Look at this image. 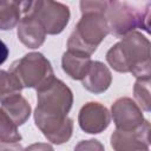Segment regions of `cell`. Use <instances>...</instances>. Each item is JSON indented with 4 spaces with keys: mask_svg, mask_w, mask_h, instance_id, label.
Here are the masks:
<instances>
[{
    "mask_svg": "<svg viewBox=\"0 0 151 151\" xmlns=\"http://www.w3.org/2000/svg\"><path fill=\"white\" fill-rule=\"evenodd\" d=\"M74 151H105V149H104V145L99 140L90 139V140L79 142L76 145Z\"/></svg>",
    "mask_w": 151,
    "mask_h": 151,
    "instance_id": "20",
    "label": "cell"
},
{
    "mask_svg": "<svg viewBox=\"0 0 151 151\" xmlns=\"http://www.w3.org/2000/svg\"><path fill=\"white\" fill-rule=\"evenodd\" d=\"M8 53H9L8 47H7L6 44L0 39V65H2V64L6 61V59H7V57H8Z\"/></svg>",
    "mask_w": 151,
    "mask_h": 151,
    "instance_id": "23",
    "label": "cell"
},
{
    "mask_svg": "<svg viewBox=\"0 0 151 151\" xmlns=\"http://www.w3.org/2000/svg\"><path fill=\"white\" fill-rule=\"evenodd\" d=\"M110 66L122 73H132L137 79H150V41L139 32H131L106 53Z\"/></svg>",
    "mask_w": 151,
    "mask_h": 151,
    "instance_id": "1",
    "label": "cell"
},
{
    "mask_svg": "<svg viewBox=\"0 0 151 151\" xmlns=\"http://www.w3.org/2000/svg\"><path fill=\"white\" fill-rule=\"evenodd\" d=\"M110 122L111 116L109 110L96 101L85 104L78 116L79 126L86 133H100L109 126Z\"/></svg>",
    "mask_w": 151,
    "mask_h": 151,
    "instance_id": "10",
    "label": "cell"
},
{
    "mask_svg": "<svg viewBox=\"0 0 151 151\" xmlns=\"http://www.w3.org/2000/svg\"><path fill=\"white\" fill-rule=\"evenodd\" d=\"M113 123L117 130L133 131L144 123V116L140 107L131 98L124 97L117 99L111 107Z\"/></svg>",
    "mask_w": 151,
    "mask_h": 151,
    "instance_id": "8",
    "label": "cell"
},
{
    "mask_svg": "<svg viewBox=\"0 0 151 151\" xmlns=\"http://www.w3.org/2000/svg\"><path fill=\"white\" fill-rule=\"evenodd\" d=\"M22 13L33 14L42 25L47 34H59L70 20L66 5L55 1H22Z\"/></svg>",
    "mask_w": 151,
    "mask_h": 151,
    "instance_id": "6",
    "label": "cell"
},
{
    "mask_svg": "<svg viewBox=\"0 0 151 151\" xmlns=\"http://www.w3.org/2000/svg\"><path fill=\"white\" fill-rule=\"evenodd\" d=\"M24 151H54V150L47 143H35V144L27 146Z\"/></svg>",
    "mask_w": 151,
    "mask_h": 151,
    "instance_id": "21",
    "label": "cell"
},
{
    "mask_svg": "<svg viewBox=\"0 0 151 151\" xmlns=\"http://www.w3.org/2000/svg\"><path fill=\"white\" fill-rule=\"evenodd\" d=\"M0 151H24V150L19 142L17 143H1L0 142Z\"/></svg>",
    "mask_w": 151,
    "mask_h": 151,
    "instance_id": "22",
    "label": "cell"
},
{
    "mask_svg": "<svg viewBox=\"0 0 151 151\" xmlns=\"http://www.w3.org/2000/svg\"><path fill=\"white\" fill-rule=\"evenodd\" d=\"M150 6L149 2L145 9H137L126 1H109L104 14L109 32L116 38H124L137 27L150 32Z\"/></svg>",
    "mask_w": 151,
    "mask_h": 151,
    "instance_id": "3",
    "label": "cell"
},
{
    "mask_svg": "<svg viewBox=\"0 0 151 151\" xmlns=\"http://www.w3.org/2000/svg\"><path fill=\"white\" fill-rule=\"evenodd\" d=\"M9 72L15 76L22 87L37 90L46 86L55 78L51 63L39 52L27 53L21 59L14 61Z\"/></svg>",
    "mask_w": 151,
    "mask_h": 151,
    "instance_id": "4",
    "label": "cell"
},
{
    "mask_svg": "<svg viewBox=\"0 0 151 151\" xmlns=\"http://www.w3.org/2000/svg\"><path fill=\"white\" fill-rule=\"evenodd\" d=\"M109 33L110 32L104 13H83L80 20L67 40V51L90 57Z\"/></svg>",
    "mask_w": 151,
    "mask_h": 151,
    "instance_id": "2",
    "label": "cell"
},
{
    "mask_svg": "<svg viewBox=\"0 0 151 151\" xmlns=\"http://www.w3.org/2000/svg\"><path fill=\"white\" fill-rule=\"evenodd\" d=\"M21 140V134L18 126L0 107V142L1 143H17Z\"/></svg>",
    "mask_w": 151,
    "mask_h": 151,
    "instance_id": "17",
    "label": "cell"
},
{
    "mask_svg": "<svg viewBox=\"0 0 151 151\" xmlns=\"http://www.w3.org/2000/svg\"><path fill=\"white\" fill-rule=\"evenodd\" d=\"M107 2L109 1H81L80 9H81V13L100 12L105 14V11L107 8Z\"/></svg>",
    "mask_w": 151,
    "mask_h": 151,
    "instance_id": "19",
    "label": "cell"
},
{
    "mask_svg": "<svg viewBox=\"0 0 151 151\" xmlns=\"http://www.w3.org/2000/svg\"><path fill=\"white\" fill-rule=\"evenodd\" d=\"M1 109L17 126L25 124L31 116V105L20 93L2 101Z\"/></svg>",
    "mask_w": 151,
    "mask_h": 151,
    "instance_id": "14",
    "label": "cell"
},
{
    "mask_svg": "<svg viewBox=\"0 0 151 151\" xmlns=\"http://www.w3.org/2000/svg\"><path fill=\"white\" fill-rule=\"evenodd\" d=\"M37 100L35 111L51 116L67 117L73 104V93L61 80L54 78L46 86L37 90Z\"/></svg>",
    "mask_w": 151,
    "mask_h": 151,
    "instance_id": "5",
    "label": "cell"
},
{
    "mask_svg": "<svg viewBox=\"0 0 151 151\" xmlns=\"http://www.w3.org/2000/svg\"><path fill=\"white\" fill-rule=\"evenodd\" d=\"M149 133L147 120L133 131L116 130L111 136V146L114 151H149Z\"/></svg>",
    "mask_w": 151,
    "mask_h": 151,
    "instance_id": "9",
    "label": "cell"
},
{
    "mask_svg": "<svg viewBox=\"0 0 151 151\" xmlns=\"http://www.w3.org/2000/svg\"><path fill=\"white\" fill-rule=\"evenodd\" d=\"M112 81L111 71L100 61H92L86 76L81 79L83 86L96 94L105 92Z\"/></svg>",
    "mask_w": 151,
    "mask_h": 151,
    "instance_id": "12",
    "label": "cell"
},
{
    "mask_svg": "<svg viewBox=\"0 0 151 151\" xmlns=\"http://www.w3.org/2000/svg\"><path fill=\"white\" fill-rule=\"evenodd\" d=\"M91 63L92 60L88 55L72 51L65 52L61 58V66L64 72L76 80H81L86 76Z\"/></svg>",
    "mask_w": 151,
    "mask_h": 151,
    "instance_id": "13",
    "label": "cell"
},
{
    "mask_svg": "<svg viewBox=\"0 0 151 151\" xmlns=\"http://www.w3.org/2000/svg\"><path fill=\"white\" fill-rule=\"evenodd\" d=\"M22 1H0V29H12L20 22Z\"/></svg>",
    "mask_w": 151,
    "mask_h": 151,
    "instance_id": "15",
    "label": "cell"
},
{
    "mask_svg": "<svg viewBox=\"0 0 151 151\" xmlns=\"http://www.w3.org/2000/svg\"><path fill=\"white\" fill-rule=\"evenodd\" d=\"M18 38L28 48H38L44 44L46 32L33 14L24 13V18L18 25Z\"/></svg>",
    "mask_w": 151,
    "mask_h": 151,
    "instance_id": "11",
    "label": "cell"
},
{
    "mask_svg": "<svg viewBox=\"0 0 151 151\" xmlns=\"http://www.w3.org/2000/svg\"><path fill=\"white\" fill-rule=\"evenodd\" d=\"M133 94L137 100V105L140 106L145 111H150L151 105V98H150V79H137L134 87H133Z\"/></svg>",
    "mask_w": 151,
    "mask_h": 151,
    "instance_id": "18",
    "label": "cell"
},
{
    "mask_svg": "<svg viewBox=\"0 0 151 151\" xmlns=\"http://www.w3.org/2000/svg\"><path fill=\"white\" fill-rule=\"evenodd\" d=\"M35 125L53 144L66 143L73 131V122L68 117H58L34 111Z\"/></svg>",
    "mask_w": 151,
    "mask_h": 151,
    "instance_id": "7",
    "label": "cell"
},
{
    "mask_svg": "<svg viewBox=\"0 0 151 151\" xmlns=\"http://www.w3.org/2000/svg\"><path fill=\"white\" fill-rule=\"evenodd\" d=\"M24 87L11 72L0 71V103L7 98L19 94Z\"/></svg>",
    "mask_w": 151,
    "mask_h": 151,
    "instance_id": "16",
    "label": "cell"
}]
</instances>
